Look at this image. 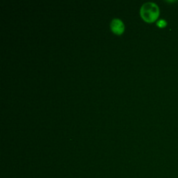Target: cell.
Wrapping results in <instances>:
<instances>
[{"label": "cell", "mask_w": 178, "mask_h": 178, "mask_svg": "<svg viewBox=\"0 0 178 178\" xmlns=\"http://www.w3.org/2000/svg\"><path fill=\"white\" fill-rule=\"evenodd\" d=\"M157 27H159V28H164L167 25V22H166L165 20L161 19L157 22Z\"/></svg>", "instance_id": "cell-3"}, {"label": "cell", "mask_w": 178, "mask_h": 178, "mask_svg": "<svg viewBox=\"0 0 178 178\" xmlns=\"http://www.w3.org/2000/svg\"><path fill=\"white\" fill-rule=\"evenodd\" d=\"M140 14L145 22H153L156 21L159 15L158 6L153 2H146L142 5L140 9Z\"/></svg>", "instance_id": "cell-1"}, {"label": "cell", "mask_w": 178, "mask_h": 178, "mask_svg": "<svg viewBox=\"0 0 178 178\" xmlns=\"http://www.w3.org/2000/svg\"><path fill=\"white\" fill-rule=\"evenodd\" d=\"M113 32L116 34H121L124 31V24L123 22L118 18H114L110 24Z\"/></svg>", "instance_id": "cell-2"}]
</instances>
